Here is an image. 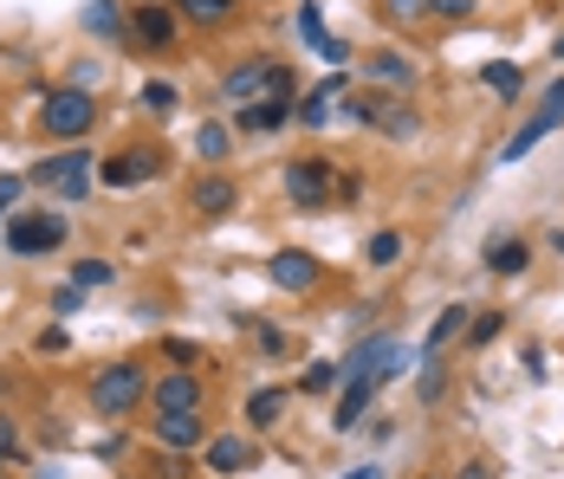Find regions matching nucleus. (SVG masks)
Wrapping results in <instances>:
<instances>
[{
    "label": "nucleus",
    "mask_w": 564,
    "mask_h": 479,
    "mask_svg": "<svg viewBox=\"0 0 564 479\" xmlns=\"http://www.w3.org/2000/svg\"><path fill=\"white\" fill-rule=\"evenodd\" d=\"M377 389H383V382H370V375L344 382V389H338V415H332V434H357V422H364V415H370V402H377Z\"/></svg>",
    "instance_id": "obj_15"
},
{
    "label": "nucleus",
    "mask_w": 564,
    "mask_h": 479,
    "mask_svg": "<svg viewBox=\"0 0 564 479\" xmlns=\"http://www.w3.org/2000/svg\"><path fill=\"white\" fill-rule=\"evenodd\" d=\"M338 382H344L338 363H305V375H299V395H332Z\"/></svg>",
    "instance_id": "obj_29"
},
{
    "label": "nucleus",
    "mask_w": 564,
    "mask_h": 479,
    "mask_svg": "<svg viewBox=\"0 0 564 479\" xmlns=\"http://www.w3.org/2000/svg\"><path fill=\"white\" fill-rule=\"evenodd\" d=\"M91 454H98V460H117V454H123V434H105V440H98Z\"/></svg>",
    "instance_id": "obj_46"
},
{
    "label": "nucleus",
    "mask_w": 564,
    "mask_h": 479,
    "mask_svg": "<svg viewBox=\"0 0 564 479\" xmlns=\"http://www.w3.org/2000/svg\"><path fill=\"white\" fill-rule=\"evenodd\" d=\"M377 13L390 26H415V20H435V0H377Z\"/></svg>",
    "instance_id": "obj_28"
},
{
    "label": "nucleus",
    "mask_w": 564,
    "mask_h": 479,
    "mask_svg": "<svg viewBox=\"0 0 564 479\" xmlns=\"http://www.w3.org/2000/svg\"><path fill=\"white\" fill-rule=\"evenodd\" d=\"M78 26L98 33V40H123V33H130V13H123L117 0H85V7H78Z\"/></svg>",
    "instance_id": "obj_18"
},
{
    "label": "nucleus",
    "mask_w": 564,
    "mask_h": 479,
    "mask_svg": "<svg viewBox=\"0 0 564 479\" xmlns=\"http://www.w3.org/2000/svg\"><path fill=\"white\" fill-rule=\"evenodd\" d=\"M552 53H558V65H564V33H558V46H552Z\"/></svg>",
    "instance_id": "obj_50"
},
{
    "label": "nucleus",
    "mask_w": 564,
    "mask_h": 479,
    "mask_svg": "<svg viewBox=\"0 0 564 479\" xmlns=\"http://www.w3.org/2000/svg\"><path fill=\"white\" fill-rule=\"evenodd\" d=\"M130 40H143L150 53L175 46V7L170 0H137V7H130Z\"/></svg>",
    "instance_id": "obj_9"
},
{
    "label": "nucleus",
    "mask_w": 564,
    "mask_h": 479,
    "mask_svg": "<svg viewBox=\"0 0 564 479\" xmlns=\"http://www.w3.org/2000/svg\"><path fill=\"white\" fill-rule=\"evenodd\" d=\"M163 350H170V363H175V370H195V363H202V350H195L188 337H170Z\"/></svg>",
    "instance_id": "obj_40"
},
{
    "label": "nucleus",
    "mask_w": 564,
    "mask_h": 479,
    "mask_svg": "<svg viewBox=\"0 0 564 479\" xmlns=\"http://www.w3.org/2000/svg\"><path fill=\"white\" fill-rule=\"evenodd\" d=\"M519 363H525V375H545V350H539V344H525V350H519Z\"/></svg>",
    "instance_id": "obj_45"
},
{
    "label": "nucleus",
    "mask_w": 564,
    "mask_h": 479,
    "mask_svg": "<svg viewBox=\"0 0 564 479\" xmlns=\"http://www.w3.org/2000/svg\"><path fill=\"white\" fill-rule=\"evenodd\" d=\"M65 85H72V91H91V98H98V85H105V65H91V58H78Z\"/></svg>",
    "instance_id": "obj_34"
},
{
    "label": "nucleus",
    "mask_w": 564,
    "mask_h": 479,
    "mask_svg": "<svg viewBox=\"0 0 564 479\" xmlns=\"http://www.w3.org/2000/svg\"><path fill=\"white\" fill-rule=\"evenodd\" d=\"M480 85H487L494 98H519V91H525V72L507 65V58H487V65H480Z\"/></svg>",
    "instance_id": "obj_25"
},
{
    "label": "nucleus",
    "mask_w": 564,
    "mask_h": 479,
    "mask_svg": "<svg viewBox=\"0 0 564 479\" xmlns=\"http://www.w3.org/2000/svg\"><path fill=\"white\" fill-rule=\"evenodd\" d=\"M85 395H91V409H98V415H111V422H117V415H130V409L150 395V370H143L137 357H117V363H105V370L91 375V389H85Z\"/></svg>",
    "instance_id": "obj_1"
},
{
    "label": "nucleus",
    "mask_w": 564,
    "mask_h": 479,
    "mask_svg": "<svg viewBox=\"0 0 564 479\" xmlns=\"http://www.w3.org/2000/svg\"><path fill=\"white\" fill-rule=\"evenodd\" d=\"M53 305H58V312H78V305H85V292H78V285H58Z\"/></svg>",
    "instance_id": "obj_44"
},
{
    "label": "nucleus",
    "mask_w": 564,
    "mask_h": 479,
    "mask_svg": "<svg viewBox=\"0 0 564 479\" xmlns=\"http://www.w3.org/2000/svg\"><path fill=\"white\" fill-rule=\"evenodd\" d=\"M137 105H143V110H175V85H170V78H143Z\"/></svg>",
    "instance_id": "obj_33"
},
{
    "label": "nucleus",
    "mask_w": 564,
    "mask_h": 479,
    "mask_svg": "<svg viewBox=\"0 0 564 479\" xmlns=\"http://www.w3.org/2000/svg\"><path fill=\"white\" fill-rule=\"evenodd\" d=\"M72 285L78 292H105V285H117V266L111 260H72Z\"/></svg>",
    "instance_id": "obj_27"
},
{
    "label": "nucleus",
    "mask_w": 564,
    "mask_h": 479,
    "mask_svg": "<svg viewBox=\"0 0 564 479\" xmlns=\"http://www.w3.org/2000/svg\"><path fill=\"white\" fill-rule=\"evenodd\" d=\"M150 440L170 447V454H202L208 447V427H202V415H156L150 422Z\"/></svg>",
    "instance_id": "obj_14"
},
{
    "label": "nucleus",
    "mask_w": 564,
    "mask_h": 479,
    "mask_svg": "<svg viewBox=\"0 0 564 479\" xmlns=\"http://www.w3.org/2000/svg\"><path fill=\"white\" fill-rule=\"evenodd\" d=\"M390 350H395V337H383V330H377V337H364V344L338 363L344 382H357V375H370V382H377V370H383V357H390Z\"/></svg>",
    "instance_id": "obj_19"
},
{
    "label": "nucleus",
    "mask_w": 564,
    "mask_h": 479,
    "mask_svg": "<svg viewBox=\"0 0 564 479\" xmlns=\"http://www.w3.org/2000/svg\"><path fill=\"white\" fill-rule=\"evenodd\" d=\"M221 91L234 105H253V98H292V72H285L280 58H240V65H227Z\"/></svg>",
    "instance_id": "obj_5"
},
{
    "label": "nucleus",
    "mask_w": 564,
    "mask_h": 479,
    "mask_svg": "<svg viewBox=\"0 0 564 479\" xmlns=\"http://www.w3.org/2000/svg\"><path fill=\"white\" fill-rule=\"evenodd\" d=\"M442 395H448V363L429 357V363H422V382H415V402H442Z\"/></svg>",
    "instance_id": "obj_31"
},
{
    "label": "nucleus",
    "mask_w": 564,
    "mask_h": 479,
    "mask_svg": "<svg viewBox=\"0 0 564 479\" xmlns=\"http://www.w3.org/2000/svg\"><path fill=\"white\" fill-rule=\"evenodd\" d=\"M156 168H163V156H156V150H117V156L98 162V182H105V188H117V195H130V188H143Z\"/></svg>",
    "instance_id": "obj_8"
},
{
    "label": "nucleus",
    "mask_w": 564,
    "mask_h": 479,
    "mask_svg": "<svg viewBox=\"0 0 564 479\" xmlns=\"http://www.w3.org/2000/svg\"><path fill=\"white\" fill-rule=\"evenodd\" d=\"M33 350H40V357H58V350H72V330H58V324H46V330L33 337Z\"/></svg>",
    "instance_id": "obj_38"
},
{
    "label": "nucleus",
    "mask_w": 564,
    "mask_h": 479,
    "mask_svg": "<svg viewBox=\"0 0 564 479\" xmlns=\"http://www.w3.org/2000/svg\"><path fill=\"white\" fill-rule=\"evenodd\" d=\"M292 123V98H253V105H234V137H273Z\"/></svg>",
    "instance_id": "obj_11"
},
{
    "label": "nucleus",
    "mask_w": 564,
    "mask_h": 479,
    "mask_svg": "<svg viewBox=\"0 0 564 479\" xmlns=\"http://www.w3.org/2000/svg\"><path fill=\"white\" fill-rule=\"evenodd\" d=\"M338 479H383V467L370 460V467H350V473H338Z\"/></svg>",
    "instance_id": "obj_47"
},
{
    "label": "nucleus",
    "mask_w": 564,
    "mask_h": 479,
    "mask_svg": "<svg viewBox=\"0 0 564 479\" xmlns=\"http://www.w3.org/2000/svg\"><path fill=\"white\" fill-rule=\"evenodd\" d=\"M377 130H383L390 143H409V137L422 130V117H415V105H402V98H395V105H377Z\"/></svg>",
    "instance_id": "obj_24"
},
{
    "label": "nucleus",
    "mask_w": 564,
    "mask_h": 479,
    "mask_svg": "<svg viewBox=\"0 0 564 479\" xmlns=\"http://www.w3.org/2000/svg\"><path fill=\"white\" fill-rule=\"evenodd\" d=\"M460 479H487V460H467V467H460Z\"/></svg>",
    "instance_id": "obj_48"
},
{
    "label": "nucleus",
    "mask_w": 564,
    "mask_h": 479,
    "mask_svg": "<svg viewBox=\"0 0 564 479\" xmlns=\"http://www.w3.org/2000/svg\"><path fill=\"white\" fill-rule=\"evenodd\" d=\"M525 266H532V247L525 240H487V272L494 279H519Z\"/></svg>",
    "instance_id": "obj_20"
},
{
    "label": "nucleus",
    "mask_w": 564,
    "mask_h": 479,
    "mask_svg": "<svg viewBox=\"0 0 564 479\" xmlns=\"http://www.w3.org/2000/svg\"><path fill=\"white\" fill-rule=\"evenodd\" d=\"M91 168H98V156L72 143V150H58V156H40V162H33V168H26V182L53 188L58 202H85V195L98 188V175H91Z\"/></svg>",
    "instance_id": "obj_2"
},
{
    "label": "nucleus",
    "mask_w": 564,
    "mask_h": 479,
    "mask_svg": "<svg viewBox=\"0 0 564 479\" xmlns=\"http://www.w3.org/2000/svg\"><path fill=\"white\" fill-rule=\"evenodd\" d=\"M402 260V233H377L370 240V266H395Z\"/></svg>",
    "instance_id": "obj_35"
},
{
    "label": "nucleus",
    "mask_w": 564,
    "mask_h": 479,
    "mask_svg": "<svg viewBox=\"0 0 564 479\" xmlns=\"http://www.w3.org/2000/svg\"><path fill=\"white\" fill-rule=\"evenodd\" d=\"M552 130H558V117H552V110H532V117L512 130L507 143H500V162H507V168H512V162H525L539 143H545V137H552Z\"/></svg>",
    "instance_id": "obj_17"
},
{
    "label": "nucleus",
    "mask_w": 564,
    "mask_h": 479,
    "mask_svg": "<svg viewBox=\"0 0 564 479\" xmlns=\"http://www.w3.org/2000/svg\"><path fill=\"white\" fill-rule=\"evenodd\" d=\"M188 202H195V214H202V220H227V214L240 208V188H234V175L208 168V175L188 188Z\"/></svg>",
    "instance_id": "obj_13"
},
{
    "label": "nucleus",
    "mask_w": 564,
    "mask_h": 479,
    "mask_svg": "<svg viewBox=\"0 0 564 479\" xmlns=\"http://www.w3.org/2000/svg\"><path fill=\"white\" fill-rule=\"evenodd\" d=\"M91 123H98V98H91V91L58 85V91L40 98V130H46L53 143H85V137H91Z\"/></svg>",
    "instance_id": "obj_4"
},
{
    "label": "nucleus",
    "mask_w": 564,
    "mask_h": 479,
    "mask_svg": "<svg viewBox=\"0 0 564 479\" xmlns=\"http://www.w3.org/2000/svg\"><path fill=\"white\" fill-rule=\"evenodd\" d=\"M202 467H208V473H221V479L247 473V467H253V440H247L240 427H227V434H208V447H202Z\"/></svg>",
    "instance_id": "obj_10"
},
{
    "label": "nucleus",
    "mask_w": 564,
    "mask_h": 479,
    "mask_svg": "<svg viewBox=\"0 0 564 479\" xmlns=\"http://www.w3.org/2000/svg\"><path fill=\"white\" fill-rule=\"evenodd\" d=\"M33 479H65V473H58L53 460H40V467H33Z\"/></svg>",
    "instance_id": "obj_49"
},
{
    "label": "nucleus",
    "mask_w": 564,
    "mask_h": 479,
    "mask_svg": "<svg viewBox=\"0 0 564 479\" xmlns=\"http://www.w3.org/2000/svg\"><path fill=\"white\" fill-rule=\"evenodd\" d=\"M175 20H195V26H227L240 13V0H170Z\"/></svg>",
    "instance_id": "obj_23"
},
{
    "label": "nucleus",
    "mask_w": 564,
    "mask_h": 479,
    "mask_svg": "<svg viewBox=\"0 0 564 479\" xmlns=\"http://www.w3.org/2000/svg\"><path fill=\"white\" fill-rule=\"evenodd\" d=\"M332 195H338V202H357V195H364V175H344L338 168V188H332Z\"/></svg>",
    "instance_id": "obj_43"
},
{
    "label": "nucleus",
    "mask_w": 564,
    "mask_h": 479,
    "mask_svg": "<svg viewBox=\"0 0 564 479\" xmlns=\"http://www.w3.org/2000/svg\"><path fill=\"white\" fill-rule=\"evenodd\" d=\"M364 78H370V85H383V91H409V85H415V58L395 53V46H383V53L364 58Z\"/></svg>",
    "instance_id": "obj_16"
},
{
    "label": "nucleus",
    "mask_w": 564,
    "mask_h": 479,
    "mask_svg": "<svg viewBox=\"0 0 564 479\" xmlns=\"http://www.w3.org/2000/svg\"><path fill=\"white\" fill-rule=\"evenodd\" d=\"M280 188H285L292 208H325L332 188H338V162L332 156H292L280 168Z\"/></svg>",
    "instance_id": "obj_6"
},
{
    "label": "nucleus",
    "mask_w": 564,
    "mask_h": 479,
    "mask_svg": "<svg viewBox=\"0 0 564 479\" xmlns=\"http://www.w3.org/2000/svg\"><path fill=\"white\" fill-rule=\"evenodd\" d=\"M292 33L305 40V53H325V46H332V33H325V7H318V0H299V7H292Z\"/></svg>",
    "instance_id": "obj_22"
},
{
    "label": "nucleus",
    "mask_w": 564,
    "mask_h": 479,
    "mask_svg": "<svg viewBox=\"0 0 564 479\" xmlns=\"http://www.w3.org/2000/svg\"><path fill=\"white\" fill-rule=\"evenodd\" d=\"M150 409L156 415H202V375L195 370H170L150 382Z\"/></svg>",
    "instance_id": "obj_7"
},
{
    "label": "nucleus",
    "mask_w": 564,
    "mask_h": 479,
    "mask_svg": "<svg viewBox=\"0 0 564 479\" xmlns=\"http://www.w3.org/2000/svg\"><path fill=\"white\" fill-rule=\"evenodd\" d=\"M460 324H474V312L467 305H442V318L429 324V337H422V357H442L454 337H460Z\"/></svg>",
    "instance_id": "obj_21"
},
{
    "label": "nucleus",
    "mask_w": 564,
    "mask_h": 479,
    "mask_svg": "<svg viewBox=\"0 0 564 479\" xmlns=\"http://www.w3.org/2000/svg\"><path fill=\"white\" fill-rule=\"evenodd\" d=\"M539 110H552V117L564 123V72L552 78V85H545V98H539Z\"/></svg>",
    "instance_id": "obj_41"
},
{
    "label": "nucleus",
    "mask_w": 564,
    "mask_h": 479,
    "mask_svg": "<svg viewBox=\"0 0 564 479\" xmlns=\"http://www.w3.org/2000/svg\"><path fill=\"white\" fill-rule=\"evenodd\" d=\"M318 272H325V266H318L305 247H280V253L267 260V279H273L280 292H312V285H318Z\"/></svg>",
    "instance_id": "obj_12"
},
{
    "label": "nucleus",
    "mask_w": 564,
    "mask_h": 479,
    "mask_svg": "<svg viewBox=\"0 0 564 479\" xmlns=\"http://www.w3.org/2000/svg\"><path fill=\"white\" fill-rule=\"evenodd\" d=\"M253 344H260L267 357H285V330L280 324H267V318H253Z\"/></svg>",
    "instance_id": "obj_36"
},
{
    "label": "nucleus",
    "mask_w": 564,
    "mask_h": 479,
    "mask_svg": "<svg viewBox=\"0 0 564 479\" xmlns=\"http://www.w3.org/2000/svg\"><path fill=\"white\" fill-rule=\"evenodd\" d=\"M20 188H26V175H0V220H13V208H20Z\"/></svg>",
    "instance_id": "obj_39"
},
{
    "label": "nucleus",
    "mask_w": 564,
    "mask_h": 479,
    "mask_svg": "<svg viewBox=\"0 0 564 479\" xmlns=\"http://www.w3.org/2000/svg\"><path fill=\"white\" fill-rule=\"evenodd\" d=\"M65 240H72V220L53 214V208H26V214L7 220V253H13V260H46Z\"/></svg>",
    "instance_id": "obj_3"
},
{
    "label": "nucleus",
    "mask_w": 564,
    "mask_h": 479,
    "mask_svg": "<svg viewBox=\"0 0 564 479\" xmlns=\"http://www.w3.org/2000/svg\"><path fill=\"white\" fill-rule=\"evenodd\" d=\"M500 330H507V312H474V324H467V344H474V350H487Z\"/></svg>",
    "instance_id": "obj_32"
},
{
    "label": "nucleus",
    "mask_w": 564,
    "mask_h": 479,
    "mask_svg": "<svg viewBox=\"0 0 564 479\" xmlns=\"http://www.w3.org/2000/svg\"><path fill=\"white\" fill-rule=\"evenodd\" d=\"M285 415V389H253V402H247V427H280Z\"/></svg>",
    "instance_id": "obj_26"
},
{
    "label": "nucleus",
    "mask_w": 564,
    "mask_h": 479,
    "mask_svg": "<svg viewBox=\"0 0 564 479\" xmlns=\"http://www.w3.org/2000/svg\"><path fill=\"white\" fill-rule=\"evenodd\" d=\"M0 460H7V467L20 460V422H13L7 409H0Z\"/></svg>",
    "instance_id": "obj_37"
},
{
    "label": "nucleus",
    "mask_w": 564,
    "mask_h": 479,
    "mask_svg": "<svg viewBox=\"0 0 564 479\" xmlns=\"http://www.w3.org/2000/svg\"><path fill=\"white\" fill-rule=\"evenodd\" d=\"M227 143H234V130H227V123H202V130H195V156H202V162H221Z\"/></svg>",
    "instance_id": "obj_30"
},
{
    "label": "nucleus",
    "mask_w": 564,
    "mask_h": 479,
    "mask_svg": "<svg viewBox=\"0 0 564 479\" xmlns=\"http://www.w3.org/2000/svg\"><path fill=\"white\" fill-rule=\"evenodd\" d=\"M480 0H435V20H467Z\"/></svg>",
    "instance_id": "obj_42"
},
{
    "label": "nucleus",
    "mask_w": 564,
    "mask_h": 479,
    "mask_svg": "<svg viewBox=\"0 0 564 479\" xmlns=\"http://www.w3.org/2000/svg\"><path fill=\"white\" fill-rule=\"evenodd\" d=\"M0 479H7V460H0Z\"/></svg>",
    "instance_id": "obj_51"
}]
</instances>
